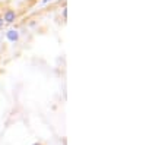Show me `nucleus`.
I'll use <instances>...</instances> for the list:
<instances>
[{
	"label": "nucleus",
	"mask_w": 146,
	"mask_h": 145,
	"mask_svg": "<svg viewBox=\"0 0 146 145\" xmlns=\"http://www.w3.org/2000/svg\"><path fill=\"white\" fill-rule=\"evenodd\" d=\"M15 18H16V13H15V10H13V9H9L6 13L3 15V21H6V22L15 21Z\"/></svg>",
	"instance_id": "f257e3e1"
},
{
	"label": "nucleus",
	"mask_w": 146,
	"mask_h": 145,
	"mask_svg": "<svg viewBox=\"0 0 146 145\" xmlns=\"http://www.w3.org/2000/svg\"><path fill=\"white\" fill-rule=\"evenodd\" d=\"M34 145H41V144H38V142H36V144H34Z\"/></svg>",
	"instance_id": "f03ea898"
}]
</instances>
